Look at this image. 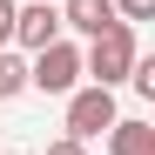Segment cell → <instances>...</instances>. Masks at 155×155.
Instances as JSON below:
<instances>
[{
	"label": "cell",
	"instance_id": "cell-1",
	"mask_svg": "<svg viewBox=\"0 0 155 155\" xmlns=\"http://www.w3.org/2000/svg\"><path fill=\"white\" fill-rule=\"evenodd\" d=\"M135 61H142V47H135V27H128V20H115L108 34H94V41L81 47V74H88V88H121Z\"/></svg>",
	"mask_w": 155,
	"mask_h": 155
},
{
	"label": "cell",
	"instance_id": "cell-2",
	"mask_svg": "<svg viewBox=\"0 0 155 155\" xmlns=\"http://www.w3.org/2000/svg\"><path fill=\"white\" fill-rule=\"evenodd\" d=\"M27 88H41V94H74V88H81V47H74V41H47L41 54L27 61Z\"/></svg>",
	"mask_w": 155,
	"mask_h": 155
},
{
	"label": "cell",
	"instance_id": "cell-3",
	"mask_svg": "<svg viewBox=\"0 0 155 155\" xmlns=\"http://www.w3.org/2000/svg\"><path fill=\"white\" fill-rule=\"evenodd\" d=\"M115 121H121L115 88H74L68 94V142H94V135H108Z\"/></svg>",
	"mask_w": 155,
	"mask_h": 155
},
{
	"label": "cell",
	"instance_id": "cell-4",
	"mask_svg": "<svg viewBox=\"0 0 155 155\" xmlns=\"http://www.w3.org/2000/svg\"><path fill=\"white\" fill-rule=\"evenodd\" d=\"M47 41H61V14L47 7V0H27V7H14V47H20V54H41Z\"/></svg>",
	"mask_w": 155,
	"mask_h": 155
},
{
	"label": "cell",
	"instance_id": "cell-5",
	"mask_svg": "<svg viewBox=\"0 0 155 155\" xmlns=\"http://www.w3.org/2000/svg\"><path fill=\"white\" fill-rule=\"evenodd\" d=\"M54 14H61V27H74L81 41L115 27V0H54Z\"/></svg>",
	"mask_w": 155,
	"mask_h": 155
},
{
	"label": "cell",
	"instance_id": "cell-6",
	"mask_svg": "<svg viewBox=\"0 0 155 155\" xmlns=\"http://www.w3.org/2000/svg\"><path fill=\"white\" fill-rule=\"evenodd\" d=\"M108 155H155V128H148L142 115L115 121V128H108Z\"/></svg>",
	"mask_w": 155,
	"mask_h": 155
},
{
	"label": "cell",
	"instance_id": "cell-7",
	"mask_svg": "<svg viewBox=\"0 0 155 155\" xmlns=\"http://www.w3.org/2000/svg\"><path fill=\"white\" fill-rule=\"evenodd\" d=\"M20 88H27V61H20L14 47H0V101H14Z\"/></svg>",
	"mask_w": 155,
	"mask_h": 155
},
{
	"label": "cell",
	"instance_id": "cell-8",
	"mask_svg": "<svg viewBox=\"0 0 155 155\" xmlns=\"http://www.w3.org/2000/svg\"><path fill=\"white\" fill-rule=\"evenodd\" d=\"M115 20H128V27L135 20H155V0H115Z\"/></svg>",
	"mask_w": 155,
	"mask_h": 155
},
{
	"label": "cell",
	"instance_id": "cell-9",
	"mask_svg": "<svg viewBox=\"0 0 155 155\" xmlns=\"http://www.w3.org/2000/svg\"><path fill=\"white\" fill-rule=\"evenodd\" d=\"M0 47H14V0H0Z\"/></svg>",
	"mask_w": 155,
	"mask_h": 155
},
{
	"label": "cell",
	"instance_id": "cell-10",
	"mask_svg": "<svg viewBox=\"0 0 155 155\" xmlns=\"http://www.w3.org/2000/svg\"><path fill=\"white\" fill-rule=\"evenodd\" d=\"M47 155H88V142H68L61 135V142H47Z\"/></svg>",
	"mask_w": 155,
	"mask_h": 155
},
{
	"label": "cell",
	"instance_id": "cell-11",
	"mask_svg": "<svg viewBox=\"0 0 155 155\" xmlns=\"http://www.w3.org/2000/svg\"><path fill=\"white\" fill-rule=\"evenodd\" d=\"M47 7H54V0H47Z\"/></svg>",
	"mask_w": 155,
	"mask_h": 155
}]
</instances>
